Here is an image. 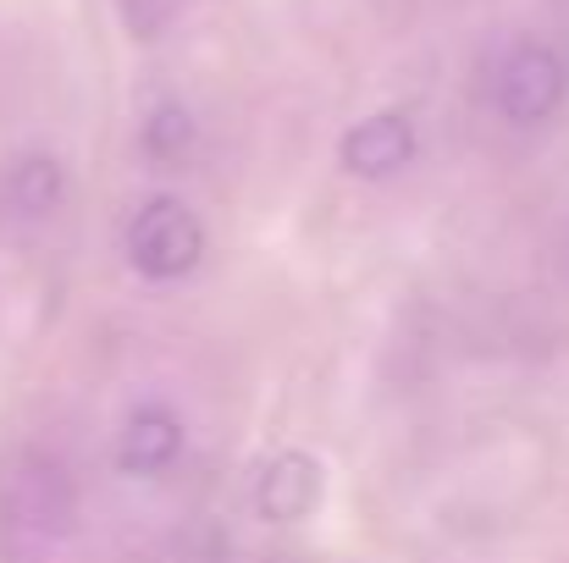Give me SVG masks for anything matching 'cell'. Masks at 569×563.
I'll return each mask as SVG.
<instances>
[{
	"instance_id": "obj_5",
	"label": "cell",
	"mask_w": 569,
	"mask_h": 563,
	"mask_svg": "<svg viewBox=\"0 0 569 563\" xmlns=\"http://www.w3.org/2000/svg\"><path fill=\"white\" fill-rule=\"evenodd\" d=\"M338 155H343V172H355L366 183H387L415 161V122L403 111H377L343 133Z\"/></svg>"
},
{
	"instance_id": "obj_4",
	"label": "cell",
	"mask_w": 569,
	"mask_h": 563,
	"mask_svg": "<svg viewBox=\"0 0 569 563\" xmlns=\"http://www.w3.org/2000/svg\"><path fill=\"white\" fill-rule=\"evenodd\" d=\"M321 492H327V475H321V459L288 448L277 459H266L260 481H254V509L260 520L271 525H299L321 509Z\"/></svg>"
},
{
	"instance_id": "obj_7",
	"label": "cell",
	"mask_w": 569,
	"mask_h": 563,
	"mask_svg": "<svg viewBox=\"0 0 569 563\" xmlns=\"http://www.w3.org/2000/svg\"><path fill=\"white\" fill-rule=\"evenodd\" d=\"M56 199H61V172H56V161L33 155V161H17V167H11V178H6V204H11V210L39 215V210H50Z\"/></svg>"
},
{
	"instance_id": "obj_1",
	"label": "cell",
	"mask_w": 569,
	"mask_h": 563,
	"mask_svg": "<svg viewBox=\"0 0 569 563\" xmlns=\"http://www.w3.org/2000/svg\"><path fill=\"white\" fill-rule=\"evenodd\" d=\"M67 520H72L67 475L50 459L28 453L0 486V553H11L17 563H33L44 547H56Z\"/></svg>"
},
{
	"instance_id": "obj_2",
	"label": "cell",
	"mask_w": 569,
	"mask_h": 563,
	"mask_svg": "<svg viewBox=\"0 0 569 563\" xmlns=\"http://www.w3.org/2000/svg\"><path fill=\"white\" fill-rule=\"evenodd\" d=\"M128 260L150 282H178L204 260V227L183 199L156 193L133 221H128Z\"/></svg>"
},
{
	"instance_id": "obj_3",
	"label": "cell",
	"mask_w": 569,
	"mask_h": 563,
	"mask_svg": "<svg viewBox=\"0 0 569 563\" xmlns=\"http://www.w3.org/2000/svg\"><path fill=\"white\" fill-rule=\"evenodd\" d=\"M565 89H569V72H565V61H559V50L553 44H537V39H520L498 61V78H492V100H498V111L515 128L548 122L565 105Z\"/></svg>"
},
{
	"instance_id": "obj_6",
	"label": "cell",
	"mask_w": 569,
	"mask_h": 563,
	"mask_svg": "<svg viewBox=\"0 0 569 563\" xmlns=\"http://www.w3.org/2000/svg\"><path fill=\"white\" fill-rule=\"evenodd\" d=\"M183 453V420L167 403H144L128 414L122 442H117V470L122 475H161Z\"/></svg>"
},
{
	"instance_id": "obj_8",
	"label": "cell",
	"mask_w": 569,
	"mask_h": 563,
	"mask_svg": "<svg viewBox=\"0 0 569 563\" xmlns=\"http://www.w3.org/2000/svg\"><path fill=\"white\" fill-rule=\"evenodd\" d=\"M193 144V117L183 105H156V117L144 122V150L156 161H183Z\"/></svg>"
}]
</instances>
